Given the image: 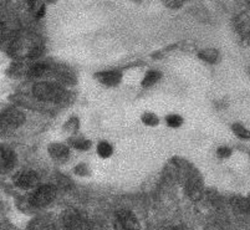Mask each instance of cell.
<instances>
[{
	"label": "cell",
	"mask_w": 250,
	"mask_h": 230,
	"mask_svg": "<svg viewBox=\"0 0 250 230\" xmlns=\"http://www.w3.org/2000/svg\"><path fill=\"white\" fill-rule=\"evenodd\" d=\"M90 143L87 142V141H77V142H75V147L79 148V149H87L88 147H90Z\"/></svg>",
	"instance_id": "obj_14"
},
{
	"label": "cell",
	"mask_w": 250,
	"mask_h": 230,
	"mask_svg": "<svg viewBox=\"0 0 250 230\" xmlns=\"http://www.w3.org/2000/svg\"><path fill=\"white\" fill-rule=\"evenodd\" d=\"M14 49V54L21 58H26V56H34L38 52L39 42L36 40H33L31 38H22L17 40V42L13 46Z\"/></svg>",
	"instance_id": "obj_5"
},
{
	"label": "cell",
	"mask_w": 250,
	"mask_h": 230,
	"mask_svg": "<svg viewBox=\"0 0 250 230\" xmlns=\"http://www.w3.org/2000/svg\"><path fill=\"white\" fill-rule=\"evenodd\" d=\"M55 198V188L51 186H42L36 188L31 195V204L35 207H46Z\"/></svg>",
	"instance_id": "obj_4"
},
{
	"label": "cell",
	"mask_w": 250,
	"mask_h": 230,
	"mask_svg": "<svg viewBox=\"0 0 250 230\" xmlns=\"http://www.w3.org/2000/svg\"><path fill=\"white\" fill-rule=\"evenodd\" d=\"M143 124L147 125V126H156L158 124V117L153 113H146V115L142 116Z\"/></svg>",
	"instance_id": "obj_11"
},
{
	"label": "cell",
	"mask_w": 250,
	"mask_h": 230,
	"mask_svg": "<svg viewBox=\"0 0 250 230\" xmlns=\"http://www.w3.org/2000/svg\"><path fill=\"white\" fill-rule=\"evenodd\" d=\"M230 153H231V151L227 147H222L218 149V156L222 157V158H227V157L230 156Z\"/></svg>",
	"instance_id": "obj_13"
},
{
	"label": "cell",
	"mask_w": 250,
	"mask_h": 230,
	"mask_svg": "<svg viewBox=\"0 0 250 230\" xmlns=\"http://www.w3.org/2000/svg\"><path fill=\"white\" fill-rule=\"evenodd\" d=\"M62 220L67 230H90V222L87 216L74 209L67 210L63 214Z\"/></svg>",
	"instance_id": "obj_2"
},
{
	"label": "cell",
	"mask_w": 250,
	"mask_h": 230,
	"mask_svg": "<svg viewBox=\"0 0 250 230\" xmlns=\"http://www.w3.org/2000/svg\"><path fill=\"white\" fill-rule=\"evenodd\" d=\"M166 121H167L168 126L173 127V128L179 127L182 124H183V120H182L181 116L178 115H169L167 118H166Z\"/></svg>",
	"instance_id": "obj_10"
},
{
	"label": "cell",
	"mask_w": 250,
	"mask_h": 230,
	"mask_svg": "<svg viewBox=\"0 0 250 230\" xmlns=\"http://www.w3.org/2000/svg\"><path fill=\"white\" fill-rule=\"evenodd\" d=\"M167 230H178V229H176V228H169V229H167Z\"/></svg>",
	"instance_id": "obj_15"
},
{
	"label": "cell",
	"mask_w": 250,
	"mask_h": 230,
	"mask_svg": "<svg viewBox=\"0 0 250 230\" xmlns=\"http://www.w3.org/2000/svg\"><path fill=\"white\" fill-rule=\"evenodd\" d=\"M158 80H160V74H158V72L149 71L145 75V79H143V81H142V85L145 86V87H148V86L154 85V84H156Z\"/></svg>",
	"instance_id": "obj_8"
},
{
	"label": "cell",
	"mask_w": 250,
	"mask_h": 230,
	"mask_svg": "<svg viewBox=\"0 0 250 230\" xmlns=\"http://www.w3.org/2000/svg\"><path fill=\"white\" fill-rule=\"evenodd\" d=\"M39 183V177L33 170H22L15 177V184L22 189L35 188Z\"/></svg>",
	"instance_id": "obj_6"
},
{
	"label": "cell",
	"mask_w": 250,
	"mask_h": 230,
	"mask_svg": "<svg viewBox=\"0 0 250 230\" xmlns=\"http://www.w3.org/2000/svg\"><path fill=\"white\" fill-rule=\"evenodd\" d=\"M97 153L102 157V158H108L112 154V147L110 143L107 142H101L97 146Z\"/></svg>",
	"instance_id": "obj_9"
},
{
	"label": "cell",
	"mask_w": 250,
	"mask_h": 230,
	"mask_svg": "<svg viewBox=\"0 0 250 230\" xmlns=\"http://www.w3.org/2000/svg\"><path fill=\"white\" fill-rule=\"evenodd\" d=\"M34 95L45 102H58L63 97L62 88L49 83L36 84L34 86Z\"/></svg>",
	"instance_id": "obj_1"
},
{
	"label": "cell",
	"mask_w": 250,
	"mask_h": 230,
	"mask_svg": "<svg viewBox=\"0 0 250 230\" xmlns=\"http://www.w3.org/2000/svg\"><path fill=\"white\" fill-rule=\"evenodd\" d=\"M97 80L100 83L104 84L106 86H116L120 81H121V74L117 71H106L101 72V74L96 75Z\"/></svg>",
	"instance_id": "obj_7"
},
{
	"label": "cell",
	"mask_w": 250,
	"mask_h": 230,
	"mask_svg": "<svg viewBox=\"0 0 250 230\" xmlns=\"http://www.w3.org/2000/svg\"><path fill=\"white\" fill-rule=\"evenodd\" d=\"M233 129H234V132L236 133V136H239L240 138H249L250 137L249 132H248L244 127L240 126V125H234Z\"/></svg>",
	"instance_id": "obj_12"
},
{
	"label": "cell",
	"mask_w": 250,
	"mask_h": 230,
	"mask_svg": "<svg viewBox=\"0 0 250 230\" xmlns=\"http://www.w3.org/2000/svg\"><path fill=\"white\" fill-rule=\"evenodd\" d=\"M115 230H140V223L129 210H120L116 214Z\"/></svg>",
	"instance_id": "obj_3"
}]
</instances>
